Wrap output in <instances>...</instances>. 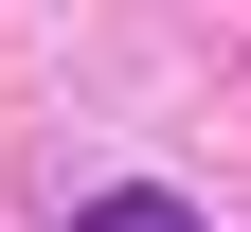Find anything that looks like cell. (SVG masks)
Returning a JSON list of instances; mask_svg holds the SVG:
<instances>
[{"mask_svg":"<svg viewBox=\"0 0 251 232\" xmlns=\"http://www.w3.org/2000/svg\"><path fill=\"white\" fill-rule=\"evenodd\" d=\"M72 232H198V214H179V196H162V179H126V196H90V214H72Z\"/></svg>","mask_w":251,"mask_h":232,"instance_id":"obj_1","label":"cell"}]
</instances>
